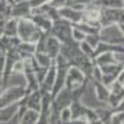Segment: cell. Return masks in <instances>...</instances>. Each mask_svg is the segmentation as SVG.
Wrapping results in <instances>:
<instances>
[{"mask_svg":"<svg viewBox=\"0 0 124 124\" xmlns=\"http://www.w3.org/2000/svg\"><path fill=\"white\" fill-rule=\"evenodd\" d=\"M42 31H40L34 21L29 17H23L18 18V28H17V38L21 42H27V43H36L42 36Z\"/></svg>","mask_w":124,"mask_h":124,"instance_id":"obj_1","label":"cell"},{"mask_svg":"<svg viewBox=\"0 0 124 124\" xmlns=\"http://www.w3.org/2000/svg\"><path fill=\"white\" fill-rule=\"evenodd\" d=\"M71 31H73V24L63 18H59L56 21H53L49 35H53L54 38H57L62 45H74L77 42H74L71 38Z\"/></svg>","mask_w":124,"mask_h":124,"instance_id":"obj_2","label":"cell"},{"mask_svg":"<svg viewBox=\"0 0 124 124\" xmlns=\"http://www.w3.org/2000/svg\"><path fill=\"white\" fill-rule=\"evenodd\" d=\"M24 96H25V86H23V85L6 88L0 93V110L7 106L18 103Z\"/></svg>","mask_w":124,"mask_h":124,"instance_id":"obj_3","label":"cell"},{"mask_svg":"<svg viewBox=\"0 0 124 124\" xmlns=\"http://www.w3.org/2000/svg\"><path fill=\"white\" fill-rule=\"evenodd\" d=\"M89 81V78L85 77V74L77 67H73L70 66L67 70V75H66V84H64V88H67L70 91H77L84 88L86 82Z\"/></svg>","mask_w":124,"mask_h":124,"instance_id":"obj_4","label":"cell"},{"mask_svg":"<svg viewBox=\"0 0 124 124\" xmlns=\"http://www.w3.org/2000/svg\"><path fill=\"white\" fill-rule=\"evenodd\" d=\"M124 21V8H102L101 13V24L102 28L110 27V25H118Z\"/></svg>","mask_w":124,"mask_h":124,"instance_id":"obj_5","label":"cell"},{"mask_svg":"<svg viewBox=\"0 0 124 124\" xmlns=\"http://www.w3.org/2000/svg\"><path fill=\"white\" fill-rule=\"evenodd\" d=\"M99 36H101V42H106L110 45H124V34L118 28V25H110L102 28Z\"/></svg>","mask_w":124,"mask_h":124,"instance_id":"obj_6","label":"cell"},{"mask_svg":"<svg viewBox=\"0 0 124 124\" xmlns=\"http://www.w3.org/2000/svg\"><path fill=\"white\" fill-rule=\"evenodd\" d=\"M81 13H82V21H81V23H88V24H93V25H101V24H99V20H101L102 8L98 6V4H95L93 1L89 3V4H86L85 8Z\"/></svg>","mask_w":124,"mask_h":124,"instance_id":"obj_7","label":"cell"},{"mask_svg":"<svg viewBox=\"0 0 124 124\" xmlns=\"http://www.w3.org/2000/svg\"><path fill=\"white\" fill-rule=\"evenodd\" d=\"M18 105H21V106H24L25 109H29V110L39 112L40 105H42V93H40L39 91L28 92V93H25V96L21 101L18 102Z\"/></svg>","mask_w":124,"mask_h":124,"instance_id":"obj_8","label":"cell"},{"mask_svg":"<svg viewBox=\"0 0 124 124\" xmlns=\"http://www.w3.org/2000/svg\"><path fill=\"white\" fill-rule=\"evenodd\" d=\"M59 17L71 24H78L82 21V13L79 10H75L71 6H64L59 8Z\"/></svg>","mask_w":124,"mask_h":124,"instance_id":"obj_9","label":"cell"},{"mask_svg":"<svg viewBox=\"0 0 124 124\" xmlns=\"http://www.w3.org/2000/svg\"><path fill=\"white\" fill-rule=\"evenodd\" d=\"M29 18L34 21V24L43 32V34H50L53 21H52L46 14H42V13H32V14L29 16Z\"/></svg>","mask_w":124,"mask_h":124,"instance_id":"obj_10","label":"cell"},{"mask_svg":"<svg viewBox=\"0 0 124 124\" xmlns=\"http://www.w3.org/2000/svg\"><path fill=\"white\" fill-rule=\"evenodd\" d=\"M60 49H62V43L59 42L57 38L53 35H47L46 36V43H45V52L54 60L59 54H60Z\"/></svg>","mask_w":124,"mask_h":124,"instance_id":"obj_11","label":"cell"},{"mask_svg":"<svg viewBox=\"0 0 124 124\" xmlns=\"http://www.w3.org/2000/svg\"><path fill=\"white\" fill-rule=\"evenodd\" d=\"M34 59L36 62V64H38V67H40V68H49L54 63V60L46 52H35Z\"/></svg>","mask_w":124,"mask_h":124,"instance_id":"obj_12","label":"cell"},{"mask_svg":"<svg viewBox=\"0 0 124 124\" xmlns=\"http://www.w3.org/2000/svg\"><path fill=\"white\" fill-rule=\"evenodd\" d=\"M93 63H95L96 66H99V67L114 64V56H113L112 52H103V53L96 54L95 59H93Z\"/></svg>","mask_w":124,"mask_h":124,"instance_id":"obj_13","label":"cell"},{"mask_svg":"<svg viewBox=\"0 0 124 124\" xmlns=\"http://www.w3.org/2000/svg\"><path fill=\"white\" fill-rule=\"evenodd\" d=\"M93 91H95V95L98 98V101L107 103V99H109V95H110V91H109L107 86H105L102 82H93Z\"/></svg>","mask_w":124,"mask_h":124,"instance_id":"obj_14","label":"cell"},{"mask_svg":"<svg viewBox=\"0 0 124 124\" xmlns=\"http://www.w3.org/2000/svg\"><path fill=\"white\" fill-rule=\"evenodd\" d=\"M17 28H18V18L10 17L4 24L3 35L6 36H17Z\"/></svg>","mask_w":124,"mask_h":124,"instance_id":"obj_15","label":"cell"},{"mask_svg":"<svg viewBox=\"0 0 124 124\" xmlns=\"http://www.w3.org/2000/svg\"><path fill=\"white\" fill-rule=\"evenodd\" d=\"M101 8H124L123 0H93Z\"/></svg>","mask_w":124,"mask_h":124,"instance_id":"obj_16","label":"cell"},{"mask_svg":"<svg viewBox=\"0 0 124 124\" xmlns=\"http://www.w3.org/2000/svg\"><path fill=\"white\" fill-rule=\"evenodd\" d=\"M38 114H39V112L27 109V110L23 113V116H21V121H20V124H35L36 123V120H38Z\"/></svg>","mask_w":124,"mask_h":124,"instance_id":"obj_17","label":"cell"},{"mask_svg":"<svg viewBox=\"0 0 124 124\" xmlns=\"http://www.w3.org/2000/svg\"><path fill=\"white\" fill-rule=\"evenodd\" d=\"M17 109H18V103L11 105V106H7V107H4V109H1V110H0V124L6 123L7 120H8L14 113L17 112Z\"/></svg>","mask_w":124,"mask_h":124,"instance_id":"obj_18","label":"cell"},{"mask_svg":"<svg viewBox=\"0 0 124 124\" xmlns=\"http://www.w3.org/2000/svg\"><path fill=\"white\" fill-rule=\"evenodd\" d=\"M78 47H79V50H81V53H82V54H85L86 57H89V59H92V60L95 59V49H93L91 45H88L85 40L79 42Z\"/></svg>","mask_w":124,"mask_h":124,"instance_id":"obj_19","label":"cell"},{"mask_svg":"<svg viewBox=\"0 0 124 124\" xmlns=\"http://www.w3.org/2000/svg\"><path fill=\"white\" fill-rule=\"evenodd\" d=\"M25 110H27V109H25L24 106L18 105L17 112L14 113V114H13L11 117L8 118V120H7V121H6L4 124H20V121H21V116H23V113L25 112Z\"/></svg>","mask_w":124,"mask_h":124,"instance_id":"obj_20","label":"cell"},{"mask_svg":"<svg viewBox=\"0 0 124 124\" xmlns=\"http://www.w3.org/2000/svg\"><path fill=\"white\" fill-rule=\"evenodd\" d=\"M85 36L86 35L81 31V29L78 28V27H75V25H73V31H71V38H73L74 42H77V43H79V42H82V40H85Z\"/></svg>","mask_w":124,"mask_h":124,"instance_id":"obj_21","label":"cell"},{"mask_svg":"<svg viewBox=\"0 0 124 124\" xmlns=\"http://www.w3.org/2000/svg\"><path fill=\"white\" fill-rule=\"evenodd\" d=\"M85 42L95 49L96 46L99 45V42H101V36H99V34L98 35H86L85 36Z\"/></svg>","mask_w":124,"mask_h":124,"instance_id":"obj_22","label":"cell"},{"mask_svg":"<svg viewBox=\"0 0 124 124\" xmlns=\"http://www.w3.org/2000/svg\"><path fill=\"white\" fill-rule=\"evenodd\" d=\"M24 71H25V68H24L23 59H20V60H17V62L14 63V66H13V70H11V74H21V75H23Z\"/></svg>","mask_w":124,"mask_h":124,"instance_id":"obj_23","label":"cell"},{"mask_svg":"<svg viewBox=\"0 0 124 124\" xmlns=\"http://www.w3.org/2000/svg\"><path fill=\"white\" fill-rule=\"evenodd\" d=\"M47 4L59 10V8H62V7L67 6V4H68V0H49V1H47Z\"/></svg>","mask_w":124,"mask_h":124,"instance_id":"obj_24","label":"cell"},{"mask_svg":"<svg viewBox=\"0 0 124 124\" xmlns=\"http://www.w3.org/2000/svg\"><path fill=\"white\" fill-rule=\"evenodd\" d=\"M88 121L85 120V118H70L68 121H66V123L63 124H86Z\"/></svg>","mask_w":124,"mask_h":124,"instance_id":"obj_25","label":"cell"},{"mask_svg":"<svg viewBox=\"0 0 124 124\" xmlns=\"http://www.w3.org/2000/svg\"><path fill=\"white\" fill-rule=\"evenodd\" d=\"M123 124H124V120H123Z\"/></svg>","mask_w":124,"mask_h":124,"instance_id":"obj_26","label":"cell"},{"mask_svg":"<svg viewBox=\"0 0 124 124\" xmlns=\"http://www.w3.org/2000/svg\"><path fill=\"white\" fill-rule=\"evenodd\" d=\"M92 1H93V0H92Z\"/></svg>","mask_w":124,"mask_h":124,"instance_id":"obj_27","label":"cell"},{"mask_svg":"<svg viewBox=\"0 0 124 124\" xmlns=\"http://www.w3.org/2000/svg\"><path fill=\"white\" fill-rule=\"evenodd\" d=\"M123 1H124V0H123Z\"/></svg>","mask_w":124,"mask_h":124,"instance_id":"obj_28","label":"cell"}]
</instances>
